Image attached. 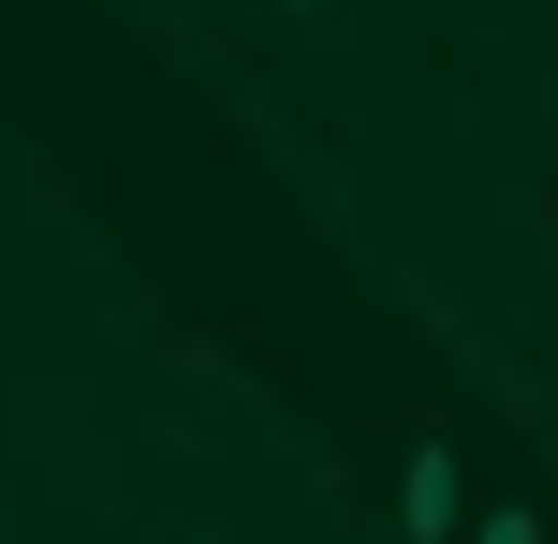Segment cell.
Masks as SVG:
<instances>
[{
  "label": "cell",
  "mask_w": 558,
  "mask_h": 544,
  "mask_svg": "<svg viewBox=\"0 0 558 544\" xmlns=\"http://www.w3.org/2000/svg\"><path fill=\"white\" fill-rule=\"evenodd\" d=\"M485 544H544V530H530V516H485Z\"/></svg>",
  "instance_id": "2"
},
{
  "label": "cell",
  "mask_w": 558,
  "mask_h": 544,
  "mask_svg": "<svg viewBox=\"0 0 558 544\" xmlns=\"http://www.w3.org/2000/svg\"><path fill=\"white\" fill-rule=\"evenodd\" d=\"M397 516H412V544H456V442H412V471H397Z\"/></svg>",
  "instance_id": "1"
}]
</instances>
